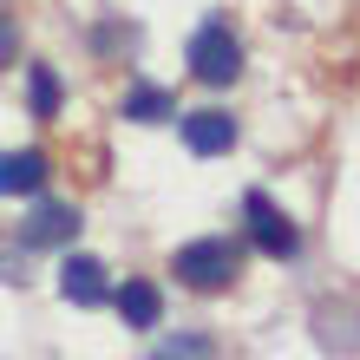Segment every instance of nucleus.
I'll return each instance as SVG.
<instances>
[{
	"label": "nucleus",
	"instance_id": "1",
	"mask_svg": "<svg viewBox=\"0 0 360 360\" xmlns=\"http://www.w3.org/2000/svg\"><path fill=\"white\" fill-rule=\"evenodd\" d=\"M171 275H177L184 288H197V295H217V288H229L243 275V243L197 236V243H184L177 256H171Z\"/></svg>",
	"mask_w": 360,
	"mask_h": 360
},
{
	"label": "nucleus",
	"instance_id": "2",
	"mask_svg": "<svg viewBox=\"0 0 360 360\" xmlns=\"http://www.w3.org/2000/svg\"><path fill=\"white\" fill-rule=\"evenodd\" d=\"M190 72L203 79V86H236L243 79V39L229 33V20H203L197 33H190Z\"/></svg>",
	"mask_w": 360,
	"mask_h": 360
},
{
	"label": "nucleus",
	"instance_id": "3",
	"mask_svg": "<svg viewBox=\"0 0 360 360\" xmlns=\"http://www.w3.org/2000/svg\"><path fill=\"white\" fill-rule=\"evenodd\" d=\"M243 217H249V243H256L269 262H288L295 249H302V236H295V223H288L282 210H275V203L262 197V190H249V197H243Z\"/></svg>",
	"mask_w": 360,
	"mask_h": 360
},
{
	"label": "nucleus",
	"instance_id": "4",
	"mask_svg": "<svg viewBox=\"0 0 360 360\" xmlns=\"http://www.w3.org/2000/svg\"><path fill=\"white\" fill-rule=\"evenodd\" d=\"M79 236V210L72 203H33L27 210V223H20V249H59V243H72Z\"/></svg>",
	"mask_w": 360,
	"mask_h": 360
},
{
	"label": "nucleus",
	"instance_id": "5",
	"mask_svg": "<svg viewBox=\"0 0 360 360\" xmlns=\"http://www.w3.org/2000/svg\"><path fill=\"white\" fill-rule=\"evenodd\" d=\"M59 295H66L72 308H105V302H112L105 262L98 256H66V262H59Z\"/></svg>",
	"mask_w": 360,
	"mask_h": 360
},
{
	"label": "nucleus",
	"instance_id": "6",
	"mask_svg": "<svg viewBox=\"0 0 360 360\" xmlns=\"http://www.w3.org/2000/svg\"><path fill=\"white\" fill-rule=\"evenodd\" d=\"M184 144L197 158H223L229 144H236V118L217 112V105H203V112H184Z\"/></svg>",
	"mask_w": 360,
	"mask_h": 360
},
{
	"label": "nucleus",
	"instance_id": "7",
	"mask_svg": "<svg viewBox=\"0 0 360 360\" xmlns=\"http://www.w3.org/2000/svg\"><path fill=\"white\" fill-rule=\"evenodd\" d=\"M46 151H0V197H39Z\"/></svg>",
	"mask_w": 360,
	"mask_h": 360
},
{
	"label": "nucleus",
	"instance_id": "8",
	"mask_svg": "<svg viewBox=\"0 0 360 360\" xmlns=\"http://www.w3.org/2000/svg\"><path fill=\"white\" fill-rule=\"evenodd\" d=\"M112 302H118V314H124V328H158V314H164V295H158L151 282H124Z\"/></svg>",
	"mask_w": 360,
	"mask_h": 360
},
{
	"label": "nucleus",
	"instance_id": "9",
	"mask_svg": "<svg viewBox=\"0 0 360 360\" xmlns=\"http://www.w3.org/2000/svg\"><path fill=\"white\" fill-rule=\"evenodd\" d=\"M171 112H177V98H171V92H158V86L124 92V118H131V124H158V118H171Z\"/></svg>",
	"mask_w": 360,
	"mask_h": 360
},
{
	"label": "nucleus",
	"instance_id": "10",
	"mask_svg": "<svg viewBox=\"0 0 360 360\" xmlns=\"http://www.w3.org/2000/svg\"><path fill=\"white\" fill-rule=\"evenodd\" d=\"M27 92H33V118H59V72L53 66H33Z\"/></svg>",
	"mask_w": 360,
	"mask_h": 360
},
{
	"label": "nucleus",
	"instance_id": "11",
	"mask_svg": "<svg viewBox=\"0 0 360 360\" xmlns=\"http://www.w3.org/2000/svg\"><path fill=\"white\" fill-rule=\"evenodd\" d=\"M158 360H210V341H164Z\"/></svg>",
	"mask_w": 360,
	"mask_h": 360
},
{
	"label": "nucleus",
	"instance_id": "12",
	"mask_svg": "<svg viewBox=\"0 0 360 360\" xmlns=\"http://www.w3.org/2000/svg\"><path fill=\"white\" fill-rule=\"evenodd\" d=\"M13 53H20V33H13V20L0 13V66H13Z\"/></svg>",
	"mask_w": 360,
	"mask_h": 360
}]
</instances>
